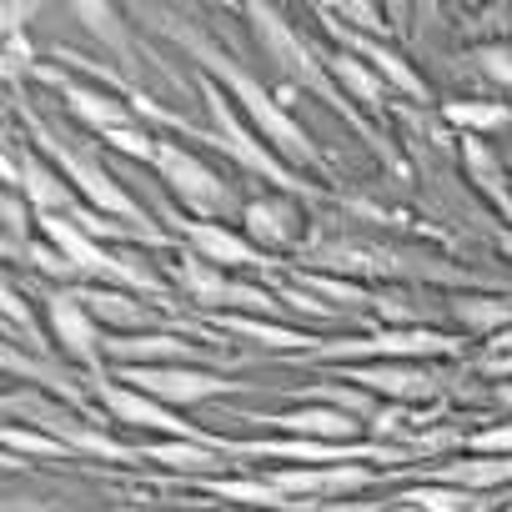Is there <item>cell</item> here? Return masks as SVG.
<instances>
[{
    "label": "cell",
    "instance_id": "obj_32",
    "mask_svg": "<svg viewBox=\"0 0 512 512\" xmlns=\"http://www.w3.org/2000/svg\"><path fill=\"white\" fill-rule=\"evenodd\" d=\"M467 367L482 382H512V352H477V357H467Z\"/></svg>",
    "mask_w": 512,
    "mask_h": 512
},
{
    "label": "cell",
    "instance_id": "obj_35",
    "mask_svg": "<svg viewBox=\"0 0 512 512\" xmlns=\"http://www.w3.org/2000/svg\"><path fill=\"white\" fill-rule=\"evenodd\" d=\"M487 236H492V246H497V251L507 256V262H512V226H492Z\"/></svg>",
    "mask_w": 512,
    "mask_h": 512
},
{
    "label": "cell",
    "instance_id": "obj_25",
    "mask_svg": "<svg viewBox=\"0 0 512 512\" xmlns=\"http://www.w3.org/2000/svg\"><path fill=\"white\" fill-rule=\"evenodd\" d=\"M442 126H452L457 136H487V131H502L512 126V106L497 101V96H452L437 106Z\"/></svg>",
    "mask_w": 512,
    "mask_h": 512
},
{
    "label": "cell",
    "instance_id": "obj_22",
    "mask_svg": "<svg viewBox=\"0 0 512 512\" xmlns=\"http://www.w3.org/2000/svg\"><path fill=\"white\" fill-rule=\"evenodd\" d=\"M141 447V457L151 462V467H166V472H176V477H186V482H201V477H231V472H251V467H241V462H231L226 452H216V447H201V442H136Z\"/></svg>",
    "mask_w": 512,
    "mask_h": 512
},
{
    "label": "cell",
    "instance_id": "obj_7",
    "mask_svg": "<svg viewBox=\"0 0 512 512\" xmlns=\"http://www.w3.org/2000/svg\"><path fill=\"white\" fill-rule=\"evenodd\" d=\"M31 302H41V317H46V332H51V342H56V352L71 362V367H81L91 382H106V327L91 317V307L76 297V287H51V282H41V277H16V272H6Z\"/></svg>",
    "mask_w": 512,
    "mask_h": 512
},
{
    "label": "cell",
    "instance_id": "obj_3",
    "mask_svg": "<svg viewBox=\"0 0 512 512\" xmlns=\"http://www.w3.org/2000/svg\"><path fill=\"white\" fill-rule=\"evenodd\" d=\"M241 16L251 21V36H256V46H262V56H267V66L282 76V86L287 91H297V96H312V101H322L337 121H347V131L352 136H362L367 141V151L397 176V181H407L412 171H407V156L397 151V141L392 136H382L362 111H357V101L337 86V76L327 71V61H322V51L292 26V16L282 11V6H267V0H246L241 6Z\"/></svg>",
    "mask_w": 512,
    "mask_h": 512
},
{
    "label": "cell",
    "instance_id": "obj_28",
    "mask_svg": "<svg viewBox=\"0 0 512 512\" xmlns=\"http://www.w3.org/2000/svg\"><path fill=\"white\" fill-rule=\"evenodd\" d=\"M0 447H6L11 457H21V462H76L71 447H61L51 432H41V427H21V422L0 427Z\"/></svg>",
    "mask_w": 512,
    "mask_h": 512
},
{
    "label": "cell",
    "instance_id": "obj_37",
    "mask_svg": "<svg viewBox=\"0 0 512 512\" xmlns=\"http://www.w3.org/2000/svg\"><path fill=\"white\" fill-rule=\"evenodd\" d=\"M502 161H507V176H512V146H507V151H502Z\"/></svg>",
    "mask_w": 512,
    "mask_h": 512
},
{
    "label": "cell",
    "instance_id": "obj_23",
    "mask_svg": "<svg viewBox=\"0 0 512 512\" xmlns=\"http://www.w3.org/2000/svg\"><path fill=\"white\" fill-rule=\"evenodd\" d=\"M322 61H327V71L337 76V86L357 101V111H367V116H387L392 111V91H387V81L367 66V61H357V56H347V51H322Z\"/></svg>",
    "mask_w": 512,
    "mask_h": 512
},
{
    "label": "cell",
    "instance_id": "obj_38",
    "mask_svg": "<svg viewBox=\"0 0 512 512\" xmlns=\"http://www.w3.org/2000/svg\"><path fill=\"white\" fill-rule=\"evenodd\" d=\"M502 512H512V497H507V507H502Z\"/></svg>",
    "mask_w": 512,
    "mask_h": 512
},
{
    "label": "cell",
    "instance_id": "obj_4",
    "mask_svg": "<svg viewBox=\"0 0 512 512\" xmlns=\"http://www.w3.org/2000/svg\"><path fill=\"white\" fill-rule=\"evenodd\" d=\"M196 91H201V101H206L211 126H191L181 111H166V106H156L151 96H141V101H136V116H141L146 126H166V131H176V141H196V146L221 151L236 171H246V176H256V181L277 186L282 196H297V201H307V206H342V196L307 186V176H302V171H292V166H287V161L262 141V136H256V131L246 126V116L236 111V101H231L211 76H201V71H196Z\"/></svg>",
    "mask_w": 512,
    "mask_h": 512
},
{
    "label": "cell",
    "instance_id": "obj_11",
    "mask_svg": "<svg viewBox=\"0 0 512 512\" xmlns=\"http://www.w3.org/2000/svg\"><path fill=\"white\" fill-rule=\"evenodd\" d=\"M0 367H6V377L21 382V387H36V392H46V397H56V402H66V407H76V412H86L96 422H111L101 412V402H96V382L81 367H71L61 352L46 357V352L6 342V347H0Z\"/></svg>",
    "mask_w": 512,
    "mask_h": 512
},
{
    "label": "cell",
    "instance_id": "obj_5",
    "mask_svg": "<svg viewBox=\"0 0 512 512\" xmlns=\"http://www.w3.org/2000/svg\"><path fill=\"white\" fill-rule=\"evenodd\" d=\"M0 407H6V417L21 422V427L51 432L61 447H71L76 462H111V467H141L146 462L136 442H121L111 432V422H96V417H86V412H76V407L36 392V387H11Z\"/></svg>",
    "mask_w": 512,
    "mask_h": 512
},
{
    "label": "cell",
    "instance_id": "obj_2",
    "mask_svg": "<svg viewBox=\"0 0 512 512\" xmlns=\"http://www.w3.org/2000/svg\"><path fill=\"white\" fill-rule=\"evenodd\" d=\"M6 126H16V131L71 181V191L81 196V206H91V211H101V216H111V221H126V226H136V231H146V236H156V241H176V236L156 221V211H151L146 201H136L131 186H121V176H116L111 161L101 156L106 146H101L96 136L86 141V136H76V131L56 126V121H46L41 106L26 96V86L11 91Z\"/></svg>",
    "mask_w": 512,
    "mask_h": 512
},
{
    "label": "cell",
    "instance_id": "obj_9",
    "mask_svg": "<svg viewBox=\"0 0 512 512\" xmlns=\"http://www.w3.org/2000/svg\"><path fill=\"white\" fill-rule=\"evenodd\" d=\"M71 21L86 26V36H91L116 66H126L131 81L141 76V61H151L176 91H186V76H181V71H176L151 41H146V31L131 26V16H126L121 6H106V0H71ZM136 86H141V81H136Z\"/></svg>",
    "mask_w": 512,
    "mask_h": 512
},
{
    "label": "cell",
    "instance_id": "obj_18",
    "mask_svg": "<svg viewBox=\"0 0 512 512\" xmlns=\"http://www.w3.org/2000/svg\"><path fill=\"white\" fill-rule=\"evenodd\" d=\"M236 422H251V427H267L277 437H312V442H362L367 427L347 412H332V407H317V402H297L287 412H236Z\"/></svg>",
    "mask_w": 512,
    "mask_h": 512
},
{
    "label": "cell",
    "instance_id": "obj_20",
    "mask_svg": "<svg viewBox=\"0 0 512 512\" xmlns=\"http://www.w3.org/2000/svg\"><path fill=\"white\" fill-rule=\"evenodd\" d=\"M377 327H427V332H452L447 327V292L432 287H377Z\"/></svg>",
    "mask_w": 512,
    "mask_h": 512
},
{
    "label": "cell",
    "instance_id": "obj_27",
    "mask_svg": "<svg viewBox=\"0 0 512 512\" xmlns=\"http://www.w3.org/2000/svg\"><path fill=\"white\" fill-rule=\"evenodd\" d=\"M0 307H6V342H16V347L26 342L31 352H46V357L56 352L51 332L36 322V307H31V297H26V292L11 282V277H6V292H0Z\"/></svg>",
    "mask_w": 512,
    "mask_h": 512
},
{
    "label": "cell",
    "instance_id": "obj_14",
    "mask_svg": "<svg viewBox=\"0 0 512 512\" xmlns=\"http://www.w3.org/2000/svg\"><path fill=\"white\" fill-rule=\"evenodd\" d=\"M312 16H317L322 31L332 36V46L347 51V56H357V61H367V66L387 81V91H397V96L412 101V106H432V86H427V76L412 66V56H402V51L387 46V41H367V36L347 31V26L332 16V6H312Z\"/></svg>",
    "mask_w": 512,
    "mask_h": 512
},
{
    "label": "cell",
    "instance_id": "obj_30",
    "mask_svg": "<svg viewBox=\"0 0 512 512\" xmlns=\"http://www.w3.org/2000/svg\"><path fill=\"white\" fill-rule=\"evenodd\" d=\"M332 16L347 26V31H357V36H367V41H387V11L382 6H372V0H347V6H332Z\"/></svg>",
    "mask_w": 512,
    "mask_h": 512
},
{
    "label": "cell",
    "instance_id": "obj_19",
    "mask_svg": "<svg viewBox=\"0 0 512 512\" xmlns=\"http://www.w3.org/2000/svg\"><path fill=\"white\" fill-rule=\"evenodd\" d=\"M457 161H462L467 186L492 206V216L512 226V176H507L502 151H492L482 136H457Z\"/></svg>",
    "mask_w": 512,
    "mask_h": 512
},
{
    "label": "cell",
    "instance_id": "obj_8",
    "mask_svg": "<svg viewBox=\"0 0 512 512\" xmlns=\"http://www.w3.org/2000/svg\"><path fill=\"white\" fill-rule=\"evenodd\" d=\"M151 176L171 191V201L196 216V221H231L246 211V201H236V191L176 136H156V156H151Z\"/></svg>",
    "mask_w": 512,
    "mask_h": 512
},
{
    "label": "cell",
    "instance_id": "obj_10",
    "mask_svg": "<svg viewBox=\"0 0 512 512\" xmlns=\"http://www.w3.org/2000/svg\"><path fill=\"white\" fill-rule=\"evenodd\" d=\"M31 81H36V86H46V91L56 96V106H61L66 116H76L96 141L121 136V131H141V126H146V121L136 116V106H131V101H121L116 91L91 86V81H81V76H71V71H61V66H36V71H31Z\"/></svg>",
    "mask_w": 512,
    "mask_h": 512
},
{
    "label": "cell",
    "instance_id": "obj_26",
    "mask_svg": "<svg viewBox=\"0 0 512 512\" xmlns=\"http://www.w3.org/2000/svg\"><path fill=\"white\" fill-rule=\"evenodd\" d=\"M392 502H412L422 512H502V497L492 492H467V487H447V482H407Z\"/></svg>",
    "mask_w": 512,
    "mask_h": 512
},
{
    "label": "cell",
    "instance_id": "obj_15",
    "mask_svg": "<svg viewBox=\"0 0 512 512\" xmlns=\"http://www.w3.org/2000/svg\"><path fill=\"white\" fill-rule=\"evenodd\" d=\"M116 382L166 402L171 412L201 407V402H216V397H231V392H246V382H231L226 372H211V367H116Z\"/></svg>",
    "mask_w": 512,
    "mask_h": 512
},
{
    "label": "cell",
    "instance_id": "obj_34",
    "mask_svg": "<svg viewBox=\"0 0 512 512\" xmlns=\"http://www.w3.org/2000/svg\"><path fill=\"white\" fill-rule=\"evenodd\" d=\"M41 16V6H31V0H26V6H21V0H6V6H0V21H6V26H0V31H26L21 21H36Z\"/></svg>",
    "mask_w": 512,
    "mask_h": 512
},
{
    "label": "cell",
    "instance_id": "obj_29",
    "mask_svg": "<svg viewBox=\"0 0 512 512\" xmlns=\"http://www.w3.org/2000/svg\"><path fill=\"white\" fill-rule=\"evenodd\" d=\"M467 66L487 81V86H502V91H512V41H477L472 51H467Z\"/></svg>",
    "mask_w": 512,
    "mask_h": 512
},
{
    "label": "cell",
    "instance_id": "obj_16",
    "mask_svg": "<svg viewBox=\"0 0 512 512\" xmlns=\"http://www.w3.org/2000/svg\"><path fill=\"white\" fill-rule=\"evenodd\" d=\"M267 482L297 502H352L357 492L387 482L382 467L372 462H347V467H262Z\"/></svg>",
    "mask_w": 512,
    "mask_h": 512
},
{
    "label": "cell",
    "instance_id": "obj_1",
    "mask_svg": "<svg viewBox=\"0 0 512 512\" xmlns=\"http://www.w3.org/2000/svg\"><path fill=\"white\" fill-rule=\"evenodd\" d=\"M126 16L136 21V31L161 36L166 46H176V51L186 56V66H196L201 76H211V81L236 101V111L246 116V126L262 136L292 171H312V176H327V181L337 186V171H332L327 151L312 141V131L282 106V96L267 91V81L256 76V66H246V56L231 51V41H226L221 31H211V26L201 21V11L156 6V0H151V6H131Z\"/></svg>",
    "mask_w": 512,
    "mask_h": 512
},
{
    "label": "cell",
    "instance_id": "obj_6",
    "mask_svg": "<svg viewBox=\"0 0 512 512\" xmlns=\"http://www.w3.org/2000/svg\"><path fill=\"white\" fill-rule=\"evenodd\" d=\"M166 282L171 292L201 312V317H267V322H292V312L282 307V297L267 287V282H241L211 262H201L196 251H176L166 262Z\"/></svg>",
    "mask_w": 512,
    "mask_h": 512
},
{
    "label": "cell",
    "instance_id": "obj_33",
    "mask_svg": "<svg viewBox=\"0 0 512 512\" xmlns=\"http://www.w3.org/2000/svg\"><path fill=\"white\" fill-rule=\"evenodd\" d=\"M121 512H221L216 502H131V507H121ZM231 512V507H226Z\"/></svg>",
    "mask_w": 512,
    "mask_h": 512
},
{
    "label": "cell",
    "instance_id": "obj_24",
    "mask_svg": "<svg viewBox=\"0 0 512 512\" xmlns=\"http://www.w3.org/2000/svg\"><path fill=\"white\" fill-rule=\"evenodd\" d=\"M292 402H317V407H332V412H347L357 417L362 427H372V417L387 407L377 392L367 387H352V382H337V377H322V382H307V387H282Z\"/></svg>",
    "mask_w": 512,
    "mask_h": 512
},
{
    "label": "cell",
    "instance_id": "obj_31",
    "mask_svg": "<svg viewBox=\"0 0 512 512\" xmlns=\"http://www.w3.org/2000/svg\"><path fill=\"white\" fill-rule=\"evenodd\" d=\"M467 452H482V457H512V417H497V422L472 427Z\"/></svg>",
    "mask_w": 512,
    "mask_h": 512
},
{
    "label": "cell",
    "instance_id": "obj_17",
    "mask_svg": "<svg viewBox=\"0 0 512 512\" xmlns=\"http://www.w3.org/2000/svg\"><path fill=\"white\" fill-rule=\"evenodd\" d=\"M241 231L262 246L267 256H282V251H297L312 241L307 236V211L297 196H282V191H267V196H251L246 211H241Z\"/></svg>",
    "mask_w": 512,
    "mask_h": 512
},
{
    "label": "cell",
    "instance_id": "obj_12",
    "mask_svg": "<svg viewBox=\"0 0 512 512\" xmlns=\"http://www.w3.org/2000/svg\"><path fill=\"white\" fill-rule=\"evenodd\" d=\"M0 181H6V191H21L36 211H81V196L71 191V181L16 131L6 126V146H0Z\"/></svg>",
    "mask_w": 512,
    "mask_h": 512
},
{
    "label": "cell",
    "instance_id": "obj_36",
    "mask_svg": "<svg viewBox=\"0 0 512 512\" xmlns=\"http://www.w3.org/2000/svg\"><path fill=\"white\" fill-rule=\"evenodd\" d=\"M382 512H422V507H412V502H387Z\"/></svg>",
    "mask_w": 512,
    "mask_h": 512
},
{
    "label": "cell",
    "instance_id": "obj_21",
    "mask_svg": "<svg viewBox=\"0 0 512 512\" xmlns=\"http://www.w3.org/2000/svg\"><path fill=\"white\" fill-rule=\"evenodd\" d=\"M447 322L457 337H502L512 332V292H447Z\"/></svg>",
    "mask_w": 512,
    "mask_h": 512
},
{
    "label": "cell",
    "instance_id": "obj_13",
    "mask_svg": "<svg viewBox=\"0 0 512 512\" xmlns=\"http://www.w3.org/2000/svg\"><path fill=\"white\" fill-rule=\"evenodd\" d=\"M96 402H101V412H106L116 427L156 432L161 442H201V447H216V432L186 422L181 412H171L166 402H156V397H146V392H136V387H126V382H111V377L96 382Z\"/></svg>",
    "mask_w": 512,
    "mask_h": 512
}]
</instances>
